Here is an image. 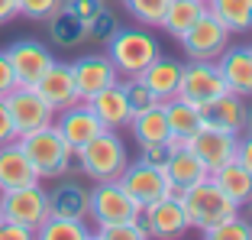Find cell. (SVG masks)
Wrapping results in <instances>:
<instances>
[{
	"mask_svg": "<svg viewBox=\"0 0 252 240\" xmlns=\"http://www.w3.org/2000/svg\"><path fill=\"white\" fill-rule=\"evenodd\" d=\"M20 150L26 153V159L32 162V169L39 172V179H62L71 172L74 165V150L68 146V140L59 133L55 123H45L39 130L16 136Z\"/></svg>",
	"mask_w": 252,
	"mask_h": 240,
	"instance_id": "obj_1",
	"label": "cell"
},
{
	"mask_svg": "<svg viewBox=\"0 0 252 240\" xmlns=\"http://www.w3.org/2000/svg\"><path fill=\"white\" fill-rule=\"evenodd\" d=\"M249 208H252V201H249ZM249 221H252V211H249Z\"/></svg>",
	"mask_w": 252,
	"mask_h": 240,
	"instance_id": "obj_45",
	"label": "cell"
},
{
	"mask_svg": "<svg viewBox=\"0 0 252 240\" xmlns=\"http://www.w3.org/2000/svg\"><path fill=\"white\" fill-rule=\"evenodd\" d=\"M204 13H207V3L204 0H171L165 16H162V30L171 39H181Z\"/></svg>",
	"mask_w": 252,
	"mask_h": 240,
	"instance_id": "obj_25",
	"label": "cell"
},
{
	"mask_svg": "<svg viewBox=\"0 0 252 240\" xmlns=\"http://www.w3.org/2000/svg\"><path fill=\"white\" fill-rule=\"evenodd\" d=\"M171 0H123L126 13L133 16L139 26H162V16Z\"/></svg>",
	"mask_w": 252,
	"mask_h": 240,
	"instance_id": "obj_31",
	"label": "cell"
},
{
	"mask_svg": "<svg viewBox=\"0 0 252 240\" xmlns=\"http://www.w3.org/2000/svg\"><path fill=\"white\" fill-rule=\"evenodd\" d=\"M88 204H91V188H84L74 179H62L49 192V218L88 221Z\"/></svg>",
	"mask_w": 252,
	"mask_h": 240,
	"instance_id": "obj_19",
	"label": "cell"
},
{
	"mask_svg": "<svg viewBox=\"0 0 252 240\" xmlns=\"http://www.w3.org/2000/svg\"><path fill=\"white\" fill-rule=\"evenodd\" d=\"M236 162L243 165L246 172H252V136H249V133H239V143H236Z\"/></svg>",
	"mask_w": 252,
	"mask_h": 240,
	"instance_id": "obj_42",
	"label": "cell"
},
{
	"mask_svg": "<svg viewBox=\"0 0 252 240\" xmlns=\"http://www.w3.org/2000/svg\"><path fill=\"white\" fill-rule=\"evenodd\" d=\"M107 55L117 65L120 78H139L162 55V42L149 33V26H120L107 39Z\"/></svg>",
	"mask_w": 252,
	"mask_h": 240,
	"instance_id": "obj_2",
	"label": "cell"
},
{
	"mask_svg": "<svg viewBox=\"0 0 252 240\" xmlns=\"http://www.w3.org/2000/svg\"><path fill=\"white\" fill-rule=\"evenodd\" d=\"M204 237H210V240H252V221H246L243 214H236V218H226V221H220V224L207 227Z\"/></svg>",
	"mask_w": 252,
	"mask_h": 240,
	"instance_id": "obj_33",
	"label": "cell"
},
{
	"mask_svg": "<svg viewBox=\"0 0 252 240\" xmlns=\"http://www.w3.org/2000/svg\"><path fill=\"white\" fill-rule=\"evenodd\" d=\"M210 179H214L217 185H220L223 192L239 204V208H246V204L252 201V172H246L236 159L226 162V165H220L217 172H210Z\"/></svg>",
	"mask_w": 252,
	"mask_h": 240,
	"instance_id": "obj_26",
	"label": "cell"
},
{
	"mask_svg": "<svg viewBox=\"0 0 252 240\" xmlns=\"http://www.w3.org/2000/svg\"><path fill=\"white\" fill-rule=\"evenodd\" d=\"M13 16H20V10H16V0H0V26H3V23H10Z\"/></svg>",
	"mask_w": 252,
	"mask_h": 240,
	"instance_id": "obj_43",
	"label": "cell"
},
{
	"mask_svg": "<svg viewBox=\"0 0 252 240\" xmlns=\"http://www.w3.org/2000/svg\"><path fill=\"white\" fill-rule=\"evenodd\" d=\"M32 182H42L39 172L32 169V162L26 159V153L20 150V143H3L0 146V192L7 188H23L32 185Z\"/></svg>",
	"mask_w": 252,
	"mask_h": 240,
	"instance_id": "obj_21",
	"label": "cell"
},
{
	"mask_svg": "<svg viewBox=\"0 0 252 240\" xmlns=\"http://www.w3.org/2000/svg\"><path fill=\"white\" fill-rule=\"evenodd\" d=\"M200 117L207 127H217V130H226V133H243L246 127V98L226 91L220 98H214L210 104L200 107Z\"/></svg>",
	"mask_w": 252,
	"mask_h": 240,
	"instance_id": "obj_20",
	"label": "cell"
},
{
	"mask_svg": "<svg viewBox=\"0 0 252 240\" xmlns=\"http://www.w3.org/2000/svg\"><path fill=\"white\" fill-rule=\"evenodd\" d=\"M249 49H252V42H249Z\"/></svg>",
	"mask_w": 252,
	"mask_h": 240,
	"instance_id": "obj_46",
	"label": "cell"
},
{
	"mask_svg": "<svg viewBox=\"0 0 252 240\" xmlns=\"http://www.w3.org/2000/svg\"><path fill=\"white\" fill-rule=\"evenodd\" d=\"M129 130H133V140L139 143H165L171 136L168 130V117H165V107L162 101H158L156 107H146V111L133 114V120H129Z\"/></svg>",
	"mask_w": 252,
	"mask_h": 240,
	"instance_id": "obj_24",
	"label": "cell"
},
{
	"mask_svg": "<svg viewBox=\"0 0 252 240\" xmlns=\"http://www.w3.org/2000/svg\"><path fill=\"white\" fill-rule=\"evenodd\" d=\"M226 94V81H223L217 62H200L191 59L185 68H181V84H178V98L191 101V104L204 107L214 98Z\"/></svg>",
	"mask_w": 252,
	"mask_h": 240,
	"instance_id": "obj_8",
	"label": "cell"
},
{
	"mask_svg": "<svg viewBox=\"0 0 252 240\" xmlns=\"http://www.w3.org/2000/svg\"><path fill=\"white\" fill-rule=\"evenodd\" d=\"M13 88H16V75H13V65L7 59V49H3L0 52V98H7Z\"/></svg>",
	"mask_w": 252,
	"mask_h": 240,
	"instance_id": "obj_40",
	"label": "cell"
},
{
	"mask_svg": "<svg viewBox=\"0 0 252 240\" xmlns=\"http://www.w3.org/2000/svg\"><path fill=\"white\" fill-rule=\"evenodd\" d=\"M181 62L178 59H171V55H158L152 65L142 72V81L149 84V91L156 94L158 101H168V98H175L178 94V84H181Z\"/></svg>",
	"mask_w": 252,
	"mask_h": 240,
	"instance_id": "obj_22",
	"label": "cell"
},
{
	"mask_svg": "<svg viewBox=\"0 0 252 240\" xmlns=\"http://www.w3.org/2000/svg\"><path fill=\"white\" fill-rule=\"evenodd\" d=\"M207 13L226 26L230 33H249L252 30V0H204Z\"/></svg>",
	"mask_w": 252,
	"mask_h": 240,
	"instance_id": "obj_28",
	"label": "cell"
},
{
	"mask_svg": "<svg viewBox=\"0 0 252 240\" xmlns=\"http://www.w3.org/2000/svg\"><path fill=\"white\" fill-rule=\"evenodd\" d=\"M71 75H74V84H78L81 101L94 98L97 91H104V88H110L113 81H120V72H117V65L110 62L107 52H91V55L74 59Z\"/></svg>",
	"mask_w": 252,
	"mask_h": 240,
	"instance_id": "obj_12",
	"label": "cell"
},
{
	"mask_svg": "<svg viewBox=\"0 0 252 240\" xmlns=\"http://www.w3.org/2000/svg\"><path fill=\"white\" fill-rule=\"evenodd\" d=\"M49 36H52L55 45H65V49H71V45H81L84 39H88V23L78 20V16L71 13V10H55L52 16H49Z\"/></svg>",
	"mask_w": 252,
	"mask_h": 240,
	"instance_id": "obj_29",
	"label": "cell"
},
{
	"mask_svg": "<svg viewBox=\"0 0 252 240\" xmlns=\"http://www.w3.org/2000/svg\"><path fill=\"white\" fill-rule=\"evenodd\" d=\"M120 185H123L126 192H129V198H133V201H139L142 208L168 195V175H165V169L146 165V162H139V159H136V162H129L123 169Z\"/></svg>",
	"mask_w": 252,
	"mask_h": 240,
	"instance_id": "obj_13",
	"label": "cell"
},
{
	"mask_svg": "<svg viewBox=\"0 0 252 240\" xmlns=\"http://www.w3.org/2000/svg\"><path fill=\"white\" fill-rule=\"evenodd\" d=\"M226 91L239 94V98H252V49L249 45H226V52L217 59Z\"/></svg>",
	"mask_w": 252,
	"mask_h": 240,
	"instance_id": "obj_17",
	"label": "cell"
},
{
	"mask_svg": "<svg viewBox=\"0 0 252 240\" xmlns=\"http://www.w3.org/2000/svg\"><path fill=\"white\" fill-rule=\"evenodd\" d=\"M236 143H239L236 133H226V130H217V127H207V123H204V127L188 140V146H191V153L200 162L207 165V172H217L220 165L236 159Z\"/></svg>",
	"mask_w": 252,
	"mask_h": 240,
	"instance_id": "obj_11",
	"label": "cell"
},
{
	"mask_svg": "<svg viewBox=\"0 0 252 240\" xmlns=\"http://www.w3.org/2000/svg\"><path fill=\"white\" fill-rule=\"evenodd\" d=\"M74 159H78V169H81L91 182L120 179V175H123V169L129 165L126 143L120 140L117 130H100L94 140L84 143L81 150L74 153Z\"/></svg>",
	"mask_w": 252,
	"mask_h": 240,
	"instance_id": "obj_4",
	"label": "cell"
},
{
	"mask_svg": "<svg viewBox=\"0 0 252 240\" xmlns=\"http://www.w3.org/2000/svg\"><path fill=\"white\" fill-rule=\"evenodd\" d=\"M13 140H16V127H13V120H10L7 101L0 98V146L3 143H13Z\"/></svg>",
	"mask_w": 252,
	"mask_h": 240,
	"instance_id": "obj_41",
	"label": "cell"
},
{
	"mask_svg": "<svg viewBox=\"0 0 252 240\" xmlns=\"http://www.w3.org/2000/svg\"><path fill=\"white\" fill-rule=\"evenodd\" d=\"M230 36L233 33L223 26L217 16L204 13L197 23H194L191 30L178 39L181 49H185L188 59H200V62H217L223 52H226V45H230Z\"/></svg>",
	"mask_w": 252,
	"mask_h": 240,
	"instance_id": "obj_7",
	"label": "cell"
},
{
	"mask_svg": "<svg viewBox=\"0 0 252 240\" xmlns=\"http://www.w3.org/2000/svg\"><path fill=\"white\" fill-rule=\"evenodd\" d=\"M7 59H10V65H13L16 84H30V88L45 75V68L55 62L52 52H49L39 39H16L7 49Z\"/></svg>",
	"mask_w": 252,
	"mask_h": 240,
	"instance_id": "obj_14",
	"label": "cell"
},
{
	"mask_svg": "<svg viewBox=\"0 0 252 240\" xmlns=\"http://www.w3.org/2000/svg\"><path fill=\"white\" fill-rule=\"evenodd\" d=\"M88 107L97 114V120L107 130L129 127V120H133V111H129V101H126V91H123V78L113 81L110 88L97 91L94 98H88Z\"/></svg>",
	"mask_w": 252,
	"mask_h": 240,
	"instance_id": "obj_18",
	"label": "cell"
},
{
	"mask_svg": "<svg viewBox=\"0 0 252 240\" xmlns=\"http://www.w3.org/2000/svg\"><path fill=\"white\" fill-rule=\"evenodd\" d=\"M0 218L16 221V224L30 227V231L36 234L39 227L49 221V188L32 182V185L0 192Z\"/></svg>",
	"mask_w": 252,
	"mask_h": 240,
	"instance_id": "obj_6",
	"label": "cell"
},
{
	"mask_svg": "<svg viewBox=\"0 0 252 240\" xmlns=\"http://www.w3.org/2000/svg\"><path fill=\"white\" fill-rule=\"evenodd\" d=\"M168 159H171L168 140H165V143H142V146H139V162H146V165L165 169V165H168Z\"/></svg>",
	"mask_w": 252,
	"mask_h": 240,
	"instance_id": "obj_37",
	"label": "cell"
},
{
	"mask_svg": "<svg viewBox=\"0 0 252 240\" xmlns=\"http://www.w3.org/2000/svg\"><path fill=\"white\" fill-rule=\"evenodd\" d=\"M139 221L146 224L149 237H158V240H175V237H185L188 231H191V224H188L185 218V208H181L178 198H158V201L146 204L139 214Z\"/></svg>",
	"mask_w": 252,
	"mask_h": 240,
	"instance_id": "obj_10",
	"label": "cell"
},
{
	"mask_svg": "<svg viewBox=\"0 0 252 240\" xmlns=\"http://www.w3.org/2000/svg\"><path fill=\"white\" fill-rule=\"evenodd\" d=\"M162 107H165V117H168V130H171V136H181V140H191L194 133H197L200 127H204V117H200V107L197 104H191V101H185V98H168V101H162Z\"/></svg>",
	"mask_w": 252,
	"mask_h": 240,
	"instance_id": "obj_23",
	"label": "cell"
},
{
	"mask_svg": "<svg viewBox=\"0 0 252 240\" xmlns=\"http://www.w3.org/2000/svg\"><path fill=\"white\" fill-rule=\"evenodd\" d=\"M165 175H168V182H175V185L191 188L194 182L207 179L210 172H207V165H204V162H200V159L191 153V146H181V150L171 153L168 165H165Z\"/></svg>",
	"mask_w": 252,
	"mask_h": 240,
	"instance_id": "obj_27",
	"label": "cell"
},
{
	"mask_svg": "<svg viewBox=\"0 0 252 240\" xmlns=\"http://www.w3.org/2000/svg\"><path fill=\"white\" fill-rule=\"evenodd\" d=\"M32 237H36V234H32L30 227L16 224V221L0 218V240H32Z\"/></svg>",
	"mask_w": 252,
	"mask_h": 240,
	"instance_id": "obj_39",
	"label": "cell"
},
{
	"mask_svg": "<svg viewBox=\"0 0 252 240\" xmlns=\"http://www.w3.org/2000/svg\"><path fill=\"white\" fill-rule=\"evenodd\" d=\"M16 10L26 20H49L55 10H62V0H16Z\"/></svg>",
	"mask_w": 252,
	"mask_h": 240,
	"instance_id": "obj_36",
	"label": "cell"
},
{
	"mask_svg": "<svg viewBox=\"0 0 252 240\" xmlns=\"http://www.w3.org/2000/svg\"><path fill=\"white\" fill-rule=\"evenodd\" d=\"M52 123L59 127V133L68 140V146H71L74 153L81 150L84 143L94 140L100 130H107L104 123L97 120V114L88 107V101H78V104H71V107H65V111H59Z\"/></svg>",
	"mask_w": 252,
	"mask_h": 240,
	"instance_id": "obj_16",
	"label": "cell"
},
{
	"mask_svg": "<svg viewBox=\"0 0 252 240\" xmlns=\"http://www.w3.org/2000/svg\"><path fill=\"white\" fill-rule=\"evenodd\" d=\"M123 91H126V101H129V111L133 114L158 104V98L149 91V84L142 81V78H123Z\"/></svg>",
	"mask_w": 252,
	"mask_h": 240,
	"instance_id": "obj_34",
	"label": "cell"
},
{
	"mask_svg": "<svg viewBox=\"0 0 252 240\" xmlns=\"http://www.w3.org/2000/svg\"><path fill=\"white\" fill-rule=\"evenodd\" d=\"M62 3H65V0H62Z\"/></svg>",
	"mask_w": 252,
	"mask_h": 240,
	"instance_id": "obj_47",
	"label": "cell"
},
{
	"mask_svg": "<svg viewBox=\"0 0 252 240\" xmlns=\"http://www.w3.org/2000/svg\"><path fill=\"white\" fill-rule=\"evenodd\" d=\"M32 88L39 91V98L52 107L55 114L81 101L78 84H74V75H71V65H68V62H52V65L45 68V75L39 78Z\"/></svg>",
	"mask_w": 252,
	"mask_h": 240,
	"instance_id": "obj_15",
	"label": "cell"
},
{
	"mask_svg": "<svg viewBox=\"0 0 252 240\" xmlns=\"http://www.w3.org/2000/svg\"><path fill=\"white\" fill-rule=\"evenodd\" d=\"M94 237H100V240H146L149 237V231H146V224L142 221H117V224H100V227H94Z\"/></svg>",
	"mask_w": 252,
	"mask_h": 240,
	"instance_id": "obj_32",
	"label": "cell"
},
{
	"mask_svg": "<svg viewBox=\"0 0 252 240\" xmlns=\"http://www.w3.org/2000/svg\"><path fill=\"white\" fill-rule=\"evenodd\" d=\"M243 133L252 136V98H246V127H243Z\"/></svg>",
	"mask_w": 252,
	"mask_h": 240,
	"instance_id": "obj_44",
	"label": "cell"
},
{
	"mask_svg": "<svg viewBox=\"0 0 252 240\" xmlns=\"http://www.w3.org/2000/svg\"><path fill=\"white\" fill-rule=\"evenodd\" d=\"M62 7H65V10H71V13L78 16V20H84V23H88L91 16L97 13V10L104 7V0H65Z\"/></svg>",
	"mask_w": 252,
	"mask_h": 240,
	"instance_id": "obj_38",
	"label": "cell"
},
{
	"mask_svg": "<svg viewBox=\"0 0 252 240\" xmlns=\"http://www.w3.org/2000/svg\"><path fill=\"white\" fill-rule=\"evenodd\" d=\"M181 208H185L188 224H191L194 231H200V234L207 231V227L220 224V221H226V218H236L239 211H243L210 175L200 179V182H194L191 188H185Z\"/></svg>",
	"mask_w": 252,
	"mask_h": 240,
	"instance_id": "obj_3",
	"label": "cell"
},
{
	"mask_svg": "<svg viewBox=\"0 0 252 240\" xmlns=\"http://www.w3.org/2000/svg\"><path fill=\"white\" fill-rule=\"evenodd\" d=\"M117 30H120V23L113 16V10H107V7H100L88 20V39H94V42H107Z\"/></svg>",
	"mask_w": 252,
	"mask_h": 240,
	"instance_id": "obj_35",
	"label": "cell"
},
{
	"mask_svg": "<svg viewBox=\"0 0 252 240\" xmlns=\"http://www.w3.org/2000/svg\"><path fill=\"white\" fill-rule=\"evenodd\" d=\"M142 204L129 198L120 179L110 182H94L91 188V204H88V221H94V227L100 224H117V221H139Z\"/></svg>",
	"mask_w": 252,
	"mask_h": 240,
	"instance_id": "obj_5",
	"label": "cell"
},
{
	"mask_svg": "<svg viewBox=\"0 0 252 240\" xmlns=\"http://www.w3.org/2000/svg\"><path fill=\"white\" fill-rule=\"evenodd\" d=\"M3 101H7V111H10V120H13V127H16V136L30 133V130H39V127H45V123L55 120V111L39 98V91L30 88V84H16Z\"/></svg>",
	"mask_w": 252,
	"mask_h": 240,
	"instance_id": "obj_9",
	"label": "cell"
},
{
	"mask_svg": "<svg viewBox=\"0 0 252 240\" xmlns=\"http://www.w3.org/2000/svg\"><path fill=\"white\" fill-rule=\"evenodd\" d=\"M36 237L42 240H88L91 227L88 221H71V218H49L36 231Z\"/></svg>",
	"mask_w": 252,
	"mask_h": 240,
	"instance_id": "obj_30",
	"label": "cell"
}]
</instances>
